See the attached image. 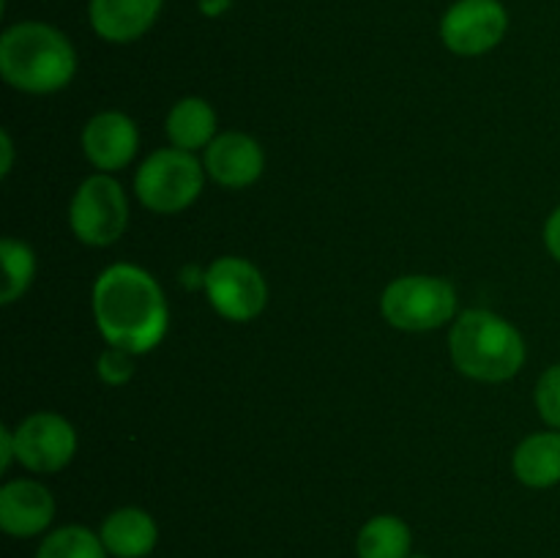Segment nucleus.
I'll return each mask as SVG.
<instances>
[{
    "instance_id": "f03ea898",
    "label": "nucleus",
    "mask_w": 560,
    "mask_h": 558,
    "mask_svg": "<svg viewBox=\"0 0 560 558\" xmlns=\"http://www.w3.org/2000/svg\"><path fill=\"white\" fill-rule=\"evenodd\" d=\"M77 49L60 27L42 20L14 22L0 36V77L31 96L58 93L74 80Z\"/></svg>"
},
{
    "instance_id": "ddd939ff",
    "label": "nucleus",
    "mask_w": 560,
    "mask_h": 558,
    "mask_svg": "<svg viewBox=\"0 0 560 558\" xmlns=\"http://www.w3.org/2000/svg\"><path fill=\"white\" fill-rule=\"evenodd\" d=\"M164 0H88V22L107 44H131L159 22Z\"/></svg>"
},
{
    "instance_id": "f8f14e48",
    "label": "nucleus",
    "mask_w": 560,
    "mask_h": 558,
    "mask_svg": "<svg viewBox=\"0 0 560 558\" xmlns=\"http://www.w3.org/2000/svg\"><path fill=\"white\" fill-rule=\"evenodd\" d=\"M55 520V498L38 479H11L0 487V528L11 539L42 536Z\"/></svg>"
},
{
    "instance_id": "a878e982",
    "label": "nucleus",
    "mask_w": 560,
    "mask_h": 558,
    "mask_svg": "<svg viewBox=\"0 0 560 558\" xmlns=\"http://www.w3.org/2000/svg\"><path fill=\"white\" fill-rule=\"evenodd\" d=\"M408 558H430V556H421V553H410Z\"/></svg>"
},
{
    "instance_id": "5701e85b",
    "label": "nucleus",
    "mask_w": 560,
    "mask_h": 558,
    "mask_svg": "<svg viewBox=\"0 0 560 558\" xmlns=\"http://www.w3.org/2000/svg\"><path fill=\"white\" fill-rule=\"evenodd\" d=\"M11 463H16V443L11 427H0V468L9 470Z\"/></svg>"
},
{
    "instance_id": "39448f33",
    "label": "nucleus",
    "mask_w": 560,
    "mask_h": 558,
    "mask_svg": "<svg viewBox=\"0 0 560 558\" xmlns=\"http://www.w3.org/2000/svg\"><path fill=\"white\" fill-rule=\"evenodd\" d=\"M206 167L197 153L180 148H159L135 173V195L148 211L173 217L186 211L206 186Z\"/></svg>"
},
{
    "instance_id": "393cba45",
    "label": "nucleus",
    "mask_w": 560,
    "mask_h": 558,
    "mask_svg": "<svg viewBox=\"0 0 560 558\" xmlns=\"http://www.w3.org/2000/svg\"><path fill=\"white\" fill-rule=\"evenodd\" d=\"M197 9L206 16H222L233 9V0H197Z\"/></svg>"
},
{
    "instance_id": "412c9836",
    "label": "nucleus",
    "mask_w": 560,
    "mask_h": 558,
    "mask_svg": "<svg viewBox=\"0 0 560 558\" xmlns=\"http://www.w3.org/2000/svg\"><path fill=\"white\" fill-rule=\"evenodd\" d=\"M96 372H98V381H102L104 386H113V388L126 386V383L135 377V353L107 345V350L98 356Z\"/></svg>"
},
{
    "instance_id": "423d86ee",
    "label": "nucleus",
    "mask_w": 560,
    "mask_h": 558,
    "mask_svg": "<svg viewBox=\"0 0 560 558\" xmlns=\"http://www.w3.org/2000/svg\"><path fill=\"white\" fill-rule=\"evenodd\" d=\"M69 228L85 246H109L129 228V197L109 173H93L69 202Z\"/></svg>"
},
{
    "instance_id": "a211bd4d",
    "label": "nucleus",
    "mask_w": 560,
    "mask_h": 558,
    "mask_svg": "<svg viewBox=\"0 0 560 558\" xmlns=\"http://www.w3.org/2000/svg\"><path fill=\"white\" fill-rule=\"evenodd\" d=\"M33 558H109L98 531L88 525L69 523L44 534Z\"/></svg>"
},
{
    "instance_id": "20e7f679",
    "label": "nucleus",
    "mask_w": 560,
    "mask_h": 558,
    "mask_svg": "<svg viewBox=\"0 0 560 558\" xmlns=\"http://www.w3.org/2000/svg\"><path fill=\"white\" fill-rule=\"evenodd\" d=\"M381 315L397 332H435L459 315L457 288L446 277L405 274L392 279L383 290Z\"/></svg>"
},
{
    "instance_id": "6e6552de",
    "label": "nucleus",
    "mask_w": 560,
    "mask_h": 558,
    "mask_svg": "<svg viewBox=\"0 0 560 558\" xmlns=\"http://www.w3.org/2000/svg\"><path fill=\"white\" fill-rule=\"evenodd\" d=\"M441 42L459 58L492 53L509 33V11L501 0H454L441 16Z\"/></svg>"
},
{
    "instance_id": "f3484780",
    "label": "nucleus",
    "mask_w": 560,
    "mask_h": 558,
    "mask_svg": "<svg viewBox=\"0 0 560 558\" xmlns=\"http://www.w3.org/2000/svg\"><path fill=\"white\" fill-rule=\"evenodd\" d=\"M413 553V531L397 514H375L355 536L359 558H408Z\"/></svg>"
},
{
    "instance_id": "6ab92c4d",
    "label": "nucleus",
    "mask_w": 560,
    "mask_h": 558,
    "mask_svg": "<svg viewBox=\"0 0 560 558\" xmlns=\"http://www.w3.org/2000/svg\"><path fill=\"white\" fill-rule=\"evenodd\" d=\"M0 260H3V290H0V304H14L16 299L27 293L36 277V255L31 246L20 239L5 235L0 241Z\"/></svg>"
},
{
    "instance_id": "1a4fd4ad",
    "label": "nucleus",
    "mask_w": 560,
    "mask_h": 558,
    "mask_svg": "<svg viewBox=\"0 0 560 558\" xmlns=\"http://www.w3.org/2000/svg\"><path fill=\"white\" fill-rule=\"evenodd\" d=\"M16 463L31 474H58L74 460L77 430L55 410H36L14 427Z\"/></svg>"
},
{
    "instance_id": "4468645a",
    "label": "nucleus",
    "mask_w": 560,
    "mask_h": 558,
    "mask_svg": "<svg viewBox=\"0 0 560 558\" xmlns=\"http://www.w3.org/2000/svg\"><path fill=\"white\" fill-rule=\"evenodd\" d=\"M109 558H148L159 545V525L140 507H120L102 520L98 528Z\"/></svg>"
},
{
    "instance_id": "9b49d317",
    "label": "nucleus",
    "mask_w": 560,
    "mask_h": 558,
    "mask_svg": "<svg viewBox=\"0 0 560 558\" xmlns=\"http://www.w3.org/2000/svg\"><path fill=\"white\" fill-rule=\"evenodd\" d=\"M202 167L213 184L224 189H246L260 181L266 170V151L244 131H219L217 140L202 151Z\"/></svg>"
},
{
    "instance_id": "0eeeda50",
    "label": "nucleus",
    "mask_w": 560,
    "mask_h": 558,
    "mask_svg": "<svg viewBox=\"0 0 560 558\" xmlns=\"http://www.w3.org/2000/svg\"><path fill=\"white\" fill-rule=\"evenodd\" d=\"M208 304L230 323H249L268 304V282L260 268L238 255H222L206 268Z\"/></svg>"
},
{
    "instance_id": "dca6fc26",
    "label": "nucleus",
    "mask_w": 560,
    "mask_h": 558,
    "mask_svg": "<svg viewBox=\"0 0 560 558\" xmlns=\"http://www.w3.org/2000/svg\"><path fill=\"white\" fill-rule=\"evenodd\" d=\"M164 131L173 148L180 151H206L219 135V118L217 109L206 102L202 96H184L170 107L167 120H164Z\"/></svg>"
},
{
    "instance_id": "7ed1b4c3",
    "label": "nucleus",
    "mask_w": 560,
    "mask_h": 558,
    "mask_svg": "<svg viewBox=\"0 0 560 558\" xmlns=\"http://www.w3.org/2000/svg\"><path fill=\"white\" fill-rule=\"evenodd\" d=\"M448 356L457 372L479 383H503L520 375L528 345L520 328L490 310H465L448 328Z\"/></svg>"
},
{
    "instance_id": "b1692460",
    "label": "nucleus",
    "mask_w": 560,
    "mask_h": 558,
    "mask_svg": "<svg viewBox=\"0 0 560 558\" xmlns=\"http://www.w3.org/2000/svg\"><path fill=\"white\" fill-rule=\"evenodd\" d=\"M0 151H3V164H0V175H9L11 173V162H14V142H11L9 131H0Z\"/></svg>"
},
{
    "instance_id": "4be33fe9",
    "label": "nucleus",
    "mask_w": 560,
    "mask_h": 558,
    "mask_svg": "<svg viewBox=\"0 0 560 558\" xmlns=\"http://www.w3.org/2000/svg\"><path fill=\"white\" fill-rule=\"evenodd\" d=\"M545 246L552 260L560 263V206L552 208V213L545 222Z\"/></svg>"
},
{
    "instance_id": "9d476101",
    "label": "nucleus",
    "mask_w": 560,
    "mask_h": 558,
    "mask_svg": "<svg viewBox=\"0 0 560 558\" xmlns=\"http://www.w3.org/2000/svg\"><path fill=\"white\" fill-rule=\"evenodd\" d=\"M82 153L98 173H118L129 167L140 151V131L137 124L120 109L96 113L82 129Z\"/></svg>"
},
{
    "instance_id": "f257e3e1",
    "label": "nucleus",
    "mask_w": 560,
    "mask_h": 558,
    "mask_svg": "<svg viewBox=\"0 0 560 558\" xmlns=\"http://www.w3.org/2000/svg\"><path fill=\"white\" fill-rule=\"evenodd\" d=\"M93 321L104 342L135 356L151 353L170 328V306L151 271L131 263H113L93 282Z\"/></svg>"
},
{
    "instance_id": "2eb2a0df",
    "label": "nucleus",
    "mask_w": 560,
    "mask_h": 558,
    "mask_svg": "<svg viewBox=\"0 0 560 558\" xmlns=\"http://www.w3.org/2000/svg\"><path fill=\"white\" fill-rule=\"evenodd\" d=\"M512 470L520 485L530 490H550L560 485V430L534 432L514 449Z\"/></svg>"
},
{
    "instance_id": "aec40b11",
    "label": "nucleus",
    "mask_w": 560,
    "mask_h": 558,
    "mask_svg": "<svg viewBox=\"0 0 560 558\" xmlns=\"http://www.w3.org/2000/svg\"><path fill=\"white\" fill-rule=\"evenodd\" d=\"M534 403L539 410V419L550 430H560V361L547 367L539 375L534 388Z\"/></svg>"
}]
</instances>
